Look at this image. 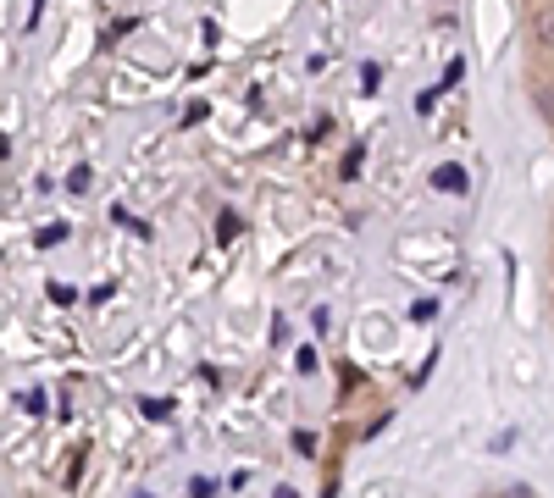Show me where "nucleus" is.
<instances>
[{"instance_id": "obj_1", "label": "nucleus", "mask_w": 554, "mask_h": 498, "mask_svg": "<svg viewBox=\"0 0 554 498\" xmlns=\"http://www.w3.org/2000/svg\"><path fill=\"white\" fill-rule=\"evenodd\" d=\"M433 189H438V194H466V166H438V172H433Z\"/></svg>"}, {"instance_id": "obj_2", "label": "nucleus", "mask_w": 554, "mask_h": 498, "mask_svg": "<svg viewBox=\"0 0 554 498\" xmlns=\"http://www.w3.org/2000/svg\"><path fill=\"white\" fill-rule=\"evenodd\" d=\"M239 238V211H222L217 216V244H233Z\"/></svg>"}, {"instance_id": "obj_3", "label": "nucleus", "mask_w": 554, "mask_h": 498, "mask_svg": "<svg viewBox=\"0 0 554 498\" xmlns=\"http://www.w3.org/2000/svg\"><path fill=\"white\" fill-rule=\"evenodd\" d=\"M532 28H538V45H554V6H543V12L532 17Z\"/></svg>"}, {"instance_id": "obj_4", "label": "nucleus", "mask_w": 554, "mask_h": 498, "mask_svg": "<svg viewBox=\"0 0 554 498\" xmlns=\"http://www.w3.org/2000/svg\"><path fill=\"white\" fill-rule=\"evenodd\" d=\"M61 238H67V222H50V227H39V233H34V244L50 249V244H61Z\"/></svg>"}, {"instance_id": "obj_5", "label": "nucleus", "mask_w": 554, "mask_h": 498, "mask_svg": "<svg viewBox=\"0 0 554 498\" xmlns=\"http://www.w3.org/2000/svg\"><path fill=\"white\" fill-rule=\"evenodd\" d=\"M460 78H466V61H449V67H444V78H438V95H444V89H455Z\"/></svg>"}, {"instance_id": "obj_6", "label": "nucleus", "mask_w": 554, "mask_h": 498, "mask_svg": "<svg viewBox=\"0 0 554 498\" xmlns=\"http://www.w3.org/2000/svg\"><path fill=\"white\" fill-rule=\"evenodd\" d=\"M139 410H145L150 421H167V415H172V399H145V404H139Z\"/></svg>"}, {"instance_id": "obj_7", "label": "nucleus", "mask_w": 554, "mask_h": 498, "mask_svg": "<svg viewBox=\"0 0 554 498\" xmlns=\"http://www.w3.org/2000/svg\"><path fill=\"white\" fill-rule=\"evenodd\" d=\"M438 316V299H416V305H410V321H433Z\"/></svg>"}, {"instance_id": "obj_8", "label": "nucleus", "mask_w": 554, "mask_h": 498, "mask_svg": "<svg viewBox=\"0 0 554 498\" xmlns=\"http://www.w3.org/2000/svg\"><path fill=\"white\" fill-rule=\"evenodd\" d=\"M361 72H366V78H361V89H366V95H377V89H383V67L372 61V67H361Z\"/></svg>"}, {"instance_id": "obj_9", "label": "nucleus", "mask_w": 554, "mask_h": 498, "mask_svg": "<svg viewBox=\"0 0 554 498\" xmlns=\"http://www.w3.org/2000/svg\"><path fill=\"white\" fill-rule=\"evenodd\" d=\"M361 161H366V150H361V144H355V150L344 155V178H361Z\"/></svg>"}, {"instance_id": "obj_10", "label": "nucleus", "mask_w": 554, "mask_h": 498, "mask_svg": "<svg viewBox=\"0 0 554 498\" xmlns=\"http://www.w3.org/2000/svg\"><path fill=\"white\" fill-rule=\"evenodd\" d=\"M89 183H95V172H89V166H78L73 178H67V189H73V194H84V189H89Z\"/></svg>"}, {"instance_id": "obj_11", "label": "nucleus", "mask_w": 554, "mask_h": 498, "mask_svg": "<svg viewBox=\"0 0 554 498\" xmlns=\"http://www.w3.org/2000/svg\"><path fill=\"white\" fill-rule=\"evenodd\" d=\"M45 294H50V299H56V305H73V299H78V288H67V283H50V288H45Z\"/></svg>"}, {"instance_id": "obj_12", "label": "nucleus", "mask_w": 554, "mask_h": 498, "mask_svg": "<svg viewBox=\"0 0 554 498\" xmlns=\"http://www.w3.org/2000/svg\"><path fill=\"white\" fill-rule=\"evenodd\" d=\"M211 493H217V482H205V476H194V482H189V498H211Z\"/></svg>"}, {"instance_id": "obj_13", "label": "nucleus", "mask_w": 554, "mask_h": 498, "mask_svg": "<svg viewBox=\"0 0 554 498\" xmlns=\"http://www.w3.org/2000/svg\"><path fill=\"white\" fill-rule=\"evenodd\" d=\"M133 28H139V23H133V17H117V23H111V28H106V34H111V39H128V34H133Z\"/></svg>"}, {"instance_id": "obj_14", "label": "nucleus", "mask_w": 554, "mask_h": 498, "mask_svg": "<svg viewBox=\"0 0 554 498\" xmlns=\"http://www.w3.org/2000/svg\"><path fill=\"white\" fill-rule=\"evenodd\" d=\"M294 366H300L305 377H311V371H316V349H300V355H294Z\"/></svg>"}, {"instance_id": "obj_15", "label": "nucleus", "mask_w": 554, "mask_h": 498, "mask_svg": "<svg viewBox=\"0 0 554 498\" xmlns=\"http://www.w3.org/2000/svg\"><path fill=\"white\" fill-rule=\"evenodd\" d=\"M538 106H543V111H549V117H554V95H549V89H538Z\"/></svg>"}, {"instance_id": "obj_16", "label": "nucleus", "mask_w": 554, "mask_h": 498, "mask_svg": "<svg viewBox=\"0 0 554 498\" xmlns=\"http://www.w3.org/2000/svg\"><path fill=\"white\" fill-rule=\"evenodd\" d=\"M272 498H300V493H294V487H277V493Z\"/></svg>"}, {"instance_id": "obj_17", "label": "nucleus", "mask_w": 554, "mask_h": 498, "mask_svg": "<svg viewBox=\"0 0 554 498\" xmlns=\"http://www.w3.org/2000/svg\"><path fill=\"white\" fill-rule=\"evenodd\" d=\"M139 498H145V493H139Z\"/></svg>"}]
</instances>
